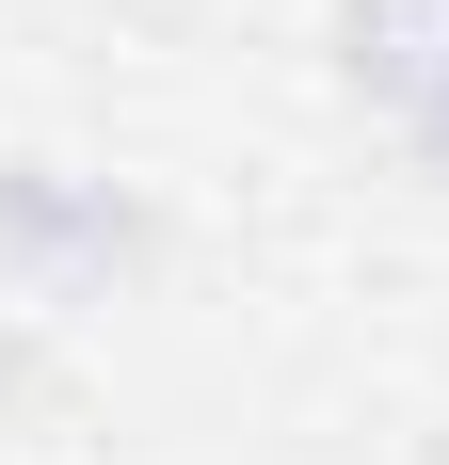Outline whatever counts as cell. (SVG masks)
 Returning <instances> with one entry per match:
<instances>
[{
	"label": "cell",
	"instance_id": "cell-1",
	"mask_svg": "<svg viewBox=\"0 0 449 465\" xmlns=\"http://www.w3.org/2000/svg\"><path fill=\"white\" fill-rule=\"evenodd\" d=\"M161 257V209L113 177H81V161H0V273L33 289H113Z\"/></svg>",
	"mask_w": 449,
	"mask_h": 465
},
{
	"label": "cell",
	"instance_id": "cell-2",
	"mask_svg": "<svg viewBox=\"0 0 449 465\" xmlns=\"http://www.w3.org/2000/svg\"><path fill=\"white\" fill-rule=\"evenodd\" d=\"M337 64H354V96H385L417 129L449 81V0H337Z\"/></svg>",
	"mask_w": 449,
	"mask_h": 465
}]
</instances>
